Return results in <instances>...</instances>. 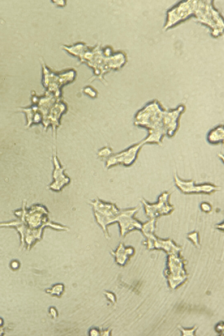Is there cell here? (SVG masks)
Returning <instances> with one entry per match:
<instances>
[{"mask_svg":"<svg viewBox=\"0 0 224 336\" xmlns=\"http://www.w3.org/2000/svg\"><path fill=\"white\" fill-rule=\"evenodd\" d=\"M185 107L178 106L176 109L166 111L163 110L158 101L154 100L146 104L135 116L134 124L149 130L148 136L142 140L146 143L161 144L164 136L172 137L178 129V119Z\"/></svg>","mask_w":224,"mask_h":336,"instance_id":"obj_1","label":"cell"},{"mask_svg":"<svg viewBox=\"0 0 224 336\" xmlns=\"http://www.w3.org/2000/svg\"><path fill=\"white\" fill-rule=\"evenodd\" d=\"M61 48L71 55L76 56L80 60V63H85L93 69L94 76L90 78V82L95 78L103 81L106 73L120 69L127 61L125 53H113L110 47L103 48L100 44L90 47L85 43H75L70 46L63 45Z\"/></svg>","mask_w":224,"mask_h":336,"instance_id":"obj_2","label":"cell"},{"mask_svg":"<svg viewBox=\"0 0 224 336\" xmlns=\"http://www.w3.org/2000/svg\"><path fill=\"white\" fill-rule=\"evenodd\" d=\"M18 216L15 228L21 237V247L30 249L37 241L42 238L43 229L51 227L60 231H69L68 227L61 224H55L49 220V212L43 205H33L26 208V201H24L22 208L14 212Z\"/></svg>","mask_w":224,"mask_h":336,"instance_id":"obj_3","label":"cell"},{"mask_svg":"<svg viewBox=\"0 0 224 336\" xmlns=\"http://www.w3.org/2000/svg\"><path fill=\"white\" fill-rule=\"evenodd\" d=\"M31 101L32 105L30 107L18 108L19 111L24 112L27 116L26 127L41 122L45 130L48 126H52L55 135L56 129L60 125V118L67 111V105L62 95L45 91L43 95L39 96L33 91Z\"/></svg>","mask_w":224,"mask_h":336,"instance_id":"obj_4","label":"cell"},{"mask_svg":"<svg viewBox=\"0 0 224 336\" xmlns=\"http://www.w3.org/2000/svg\"><path fill=\"white\" fill-rule=\"evenodd\" d=\"M92 206L95 219L99 226L102 228L107 239L110 238L108 234V225L114 222H118L121 229V236H125L128 232L138 229L141 230L143 223L139 222L134 218V214L138 211V209H126L120 210L116 207L115 204L106 203L99 199L89 202Z\"/></svg>","mask_w":224,"mask_h":336,"instance_id":"obj_5","label":"cell"},{"mask_svg":"<svg viewBox=\"0 0 224 336\" xmlns=\"http://www.w3.org/2000/svg\"><path fill=\"white\" fill-rule=\"evenodd\" d=\"M193 15L195 20L200 24L207 26L214 37L223 34L224 22L221 14L213 6L210 0H194Z\"/></svg>","mask_w":224,"mask_h":336,"instance_id":"obj_6","label":"cell"},{"mask_svg":"<svg viewBox=\"0 0 224 336\" xmlns=\"http://www.w3.org/2000/svg\"><path fill=\"white\" fill-rule=\"evenodd\" d=\"M42 72H43V80L42 83L45 87L46 91L53 92L57 95H62L61 94V88L66 85V84L73 82L76 78V71L73 69L67 70L65 72L61 73H55L51 71L45 63L42 61Z\"/></svg>","mask_w":224,"mask_h":336,"instance_id":"obj_7","label":"cell"},{"mask_svg":"<svg viewBox=\"0 0 224 336\" xmlns=\"http://www.w3.org/2000/svg\"><path fill=\"white\" fill-rule=\"evenodd\" d=\"M155 223L156 219H150L148 222L143 224L142 226V233L146 237V245L148 249H162L166 252L167 254H174L179 253L182 250V248L178 245H176L172 240L170 239H160L154 234L155 230Z\"/></svg>","mask_w":224,"mask_h":336,"instance_id":"obj_8","label":"cell"},{"mask_svg":"<svg viewBox=\"0 0 224 336\" xmlns=\"http://www.w3.org/2000/svg\"><path fill=\"white\" fill-rule=\"evenodd\" d=\"M166 276L171 289L177 288L187 279V273L184 269V260L179 253L169 254L167 260Z\"/></svg>","mask_w":224,"mask_h":336,"instance_id":"obj_9","label":"cell"},{"mask_svg":"<svg viewBox=\"0 0 224 336\" xmlns=\"http://www.w3.org/2000/svg\"><path fill=\"white\" fill-rule=\"evenodd\" d=\"M194 0L182 1L175 5L173 8L167 11V20L163 27V30L170 29L178 23L188 19L193 15Z\"/></svg>","mask_w":224,"mask_h":336,"instance_id":"obj_10","label":"cell"},{"mask_svg":"<svg viewBox=\"0 0 224 336\" xmlns=\"http://www.w3.org/2000/svg\"><path fill=\"white\" fill-rule=\"evenodd\" d=\"M169 196L170 194L168 192L162 193L158 198V202L155 204H149L145 200H142V204L144 205L146 215L150 219H156L161 215L170 214L174 210V207L170 205L168 202Z\"/></svg>","mask_w":224,"mask_h":336,"instance_id":"obj_11","label":"cell"},{"mask_svg":"<svg viewBox=\"0 0 224 336\" xmlns=\"http://www.w3.org/2000/svg\"><path fill=\"white\" fill-rule=\"evenodd\" d=\"M144 145L143 141H141L140 143L131 146L130 148L112 155L110 157H108V159L106 160V168L111 167L114 165L117 164H123L125 166H130L131 164L134 163V161L136 160V157L138 155V152L140 150V148Z\"/></svg>","mask_w":224,"mask_h":336,"instance_id":"obj_12","label":"cell"},{"mask_svg":"<svg viewBox=\"0 0 224 336\" xmlns=\"http://www.w3.org/2000/svg\"><path fill=\"white\" fill-rule=\"evenodd\" d=\"M174 180L176 183V186L186 194L189 193H212L216 190H219L220 187L214 185V184H209V183H204V184H196L192 180H181L179 177L175 174Z\"/></svg>","mask_w":224,"mask_h":336,"instance_id":"obj_13","label":"cell"},{"mask_svg":"<svg viewBox=\"0 0 224 336\" xmlns=\"http://www.w3.org/2000/svg\"><path fill=\"white\" fill-rule=\"evenodd\" d=\"M53 164H54V171H53L54 180L48 186V188L53 191H60L64 186H66L70 182V178L64 173L65 168L61 166L57 156L53 157Z\"/></svg>","mask_w":224,"mask_h":336,"instance_id":"obj_14","label":"cell"},{"mask_svg":"<svg viewBox=\"0 0 224 336\" xmlns=\"http://www.w3.org/2000/svg\"><path fill=\"white\" fill-rule=\"evenodd\" d=\"M112 254L115 256L116 262L119 265H124L128 258L134 254L133 247H125L123 243H120L116 251H112Z\"/></svg>","mask_w":224,"mask_h":336,"instance_id":"obj_15","label":"cell"},{"mask_svg":"<svg viewBox=\"0 0 224 336\" xmlns=\"http://www.w3.org/2000/svg\"><path fill=\"white\" fill-rule=\"evenodd\" d=\"M208 141L212 144H215V143H221L223 142L224 139V131H223V126L220 125L216 128H214L213 130H211L208 134V137H207Z\"/></svg>","mask_w":224,"mask_h":336,"instance_id":"obj_16","label":"cell"},{"mask_svg":"<svg viewBox=\"0 0 224 336\" xmlns=\"http://www.w3.org/2000/svg\"><path fill=\"white\" fill-rule=\"evenodd\" d=\"M63 291H64V285L63 284H56L52 288L46 290V292L49 293L50 295H56V296H60L63 293Z\"/></svg>","mask_w":224,"mask_h":336,"instance_id":"obj_17","label":"cell"},{"mask_svg":"<svg viewBox=\"0 0 224 336\" xmlns=\"http://www.w3.org/2000/svg\"><path fill=\"white\" fill-rule=\"evenodd\" d=\"M179 329L181 330V332H182V334H183V335L192 336L195 334V331H196L197 327H194L193 329H192V328H191V329H183L181 326H179Z\"/></svg>","mask_w":224,"mask_h":336,"instance_id":"obj_18","label":"cell"},{"mask_svg":"<svg viewBox=\"0 0 224 336\" xmlns=\"http://www.w3.org/2000/svg\"><path fill=\"white\" fill-rule=\"evenodd\" d=\"M188 238L191 239V241H192L196 246L199 245V241H198V233H197V232H193V233L188 234Z\"/></svg>","mask_w":224,"mask_h":336,"instance_id":"obj_19","label":"cell"},{"mask_svg":"<svg viewBox=\"0 0 224 336\" xmlns=\"http://www.w3.org/2000/svg\"><path fill=\"white\" fill-rule=\"evenodd\" d=\"M86 94H88L89 96H91V97H96L97 96V92L93 89V88H91V87H85L84 88V90H83Z\"/></svg>","mask_w":224,"mask_h":336,"instance_id":"obj_20","label":"cell"},{"mask_svg":"<svg viewBox=\"0 0 224 336\" xmlns=\"http://www.w3.org/2000/svg\"><path fill=\"white\" fill-rule=\"evenodd\" d=\"M112 150L109 148V147H106L104 149H101L99 152H98V156H109L111 155Z\"/></svg>","mask_w":224,"mask_h":336,"instance_id":"obj_21","label":"cell"},{"mask_svg":"<svg viewBox=\"0 0 224 336\" xmlns=\"http://www.w3.org/2000/svg\"><path fill=\"white\" fill-rule=\"evenodd\" d=\"M16 224H17V220L16 221H11V222L0 223V227H15Z\"/></svg>","mask_w":224,"mask_h":336,"instance_id":"obj_22","label":"cell"},{"mask_svg":"<svg viewBox=\"0 0 224 336\" xmlns=\"http://www.w3.org/2000/svg\"><path fill=\"white\" fill-rule=\"evenodd\" d=\"M201 209H202L203 211H205V212H209V211L211 210V206H210V204H208V203H202V204H201Z\"/></svg>","mask_w":224,"mask_h":336,"instance_id":"obj_23","label":"cell"},{"mask_svg":"<svg viewBox=\"0 0 224 336\" xmlns=\"http://www.w3.org/2000/svg\"><path fill=\"white\" fill-rule=\"evenodd\" d=\"M105 295L107 296V298H109V299L111 300L113 303L116 302V299H115V296H114L113 293H110V292H105Z\"/></svg>","mask_w":224,"mask_h":336,"instance_id":"obj_24","label":"cell"},{"mask_svg":"<svg viewBox=\"0 0 224 336\" xmlns=\"http://www.w3.org/2000/svg\"><path fill=\"white\" fill-rule=\"evenodd\" d=\"M18 267H19V262H18V261H12V262H11V268H12V269L15 270V269H17Z\"/></svg>","mask_w":224,"mask_h":336,"instance_id":"obj_25","label":"cell"},{"mask_svg":"<svg viewBox=\"0 0 224 336\" xmlns=\"http://www.w3.org/2000/svg\"><path fill=\"white\" fill-rule=\"evenodd\" d=\"M216 330H217V331H220V330H221V332L223 331V323H222V322H221L219 325H217V326H216Z\"/></svg>","mask_w":224,"mask_h":336,"instance_id":"obj_26","label":"cell"},{"mask_svg":"<svg viewBox=\"0 0 224 336\" xmlns=\"http://www.w3.org/2000/svg\"><path fill=\"white\" fill-rule=\"evenodd\" d=\"M56 311H55V309L54 308H50V313H51V315L53 316V317H56L57 316V313H55Z\"/></svg>","mask_w":224,"mask_h":336,"instance_id":"obj_27","label":"cell"},{"mask_svg":"<svg viewBox=\"0 0 224 336\" xmlns=\"http://www.w3.org/2000/svg\"><path fill=\"white\" fill-rule=\"evenodd\" d=\"M2 322H3V321H2V319L0 318V335L4 333V328L2 327Z\"/></svg>","mask_w":224,"mask_h":336,"instance_id":"obj_28","label":"cell"},{"mask_svg":"<svg viewBox=\"0 0 224 336\" xmlns=\"http://www.w3.org/2000/svg\"><path fill=\"white\" fill-rule=\"evenodd\" d=\"M90 334H91V335H99L100 333H99L98 331H96V330H94V329H93V330H91V331H90Z\"/></svg>","mask_w":224,"mask_h":336,"instance_id":"obj_29","label":"cell"},{"mask_svg":"<svg viewBox=\"0 0 224 336\" xmlns=\"http://www.w3.org/2000/svg\"><path fill=\"white\" fill-rule=\"evenodd\" d=\"M217 227H218V228H220V229L222 230V224H220V225H219V226H217Z\"/></svg>","mask_w":224,"mask_h":336,"instance_id":"obj_30","label":"cell"}]
</instances>
